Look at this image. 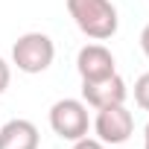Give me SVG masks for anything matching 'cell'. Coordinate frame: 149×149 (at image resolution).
I'll use <instances>...</instances> for the list:
<instances>
[{
    "instance_id": "7c38bea8",
    "label": "cell",
    "mask_w": 149,
    "mask_h": 149,
    "mask_svg": "<svg viewBox=\"0 0 149 149\" xmlns=\"http://www.w3.org/2000/svg\"><path fill=\"white\" fill-rule=\"evenodd\" d=\"M143 149H149V123H146V132H143Z\"/></svg>"
},
{
    "instance_id": "6da1fadb",
    "label": "cell",
    "mask_w": 149,
    "mask_h": 149,
    "mask_svg": "<svg viewBox=\"0 0 149 149\" xmlns=\"http://www.w3.org/2000/svg\"><path fill=\"white\" fill-rule=\"evenodd\" d=\"M67 12L76 21V26L94 41L111 38L120 24L111 0H67Z\"/></svg>"
},
{
    "instance_id": "3957f363",
    "label": "cell",
    "mask_w": 149,
    "mask_h": 149,
    "mask_svg": "<svg viewBox=\"0 0 149 149\" xmlns=\"http://www.w3.org/2000/svg\"><path fill=\"white\" fill-rule=\"evenodd\" d=\"M50 126H53V132L61 140H70V143L85 137L88 126H91L85 102H79V100H58L50 108Z\"/></svg>"
},
{
    "instance_id": "9c48e42d",
    "label": "cell",
    "mask_w": 149,
    "mask_h": 149,
    "mask_svg": "<svg viewBox=\"0 0 149 149\" xmlns=\"http://www.w3.org/2000/svg\"><path fill=\"white\" fill-rule=\"evenodd\" d=\"M73 149H105V143L85 134V137H79V140H73Z\"/></svg>"
},
{
    "instance_id": "277c9868",
    "label": "cell",
    "mask_w": 149,
    "mask_h": 149,
    "mask_svg": "<svg viewBox=\"0 0 149 149\" xmlns=\"http://www.w3.org/2000/svg\"><path fill=\"white\" fill-rule=\"evenodd\" d=\"M94 132L102 143H126L134 132V117L126 105H108V108H97V120H94Z\"/></svg>"
},
{
    "instance_id": "ba28073f",
    "label": "cell",
    "mask_w": 149,
    "mask_h": 149,
    "mask_svg": "<svg viewBox=\"0 0 149 149\" xmlns=\"http://www.w3.org/2000/svg\"><path fill=\"white\" fill-rule=\"evenodd\" d=\"M134 102L143 111H149V73H143V76L134 82Z\"/></svg>"
},
{
    "instance_id": "30bf717a",
    "label": "cell",
    "mask_w": 149,
    "mask_h": 149,
    "mask_svg": "<svg viewBox=\"0 0 149 149\" xmlns=\"http://www.w3.org/2000/svg\"><path fill=\"white\" fill-rule=\"evenodd\" d=\"M9 79H12V70H9V64L3 58H0V94L9 88Z\"/></svg>"
},
{
    "instance_id": "5b68a950",
    "label": "cell",
    "mask_w": 149,
    "mask_h": 149,
    "mask_svg": "<svg viewBox=\"0 0 149 149\" xmlns=\"http://www.w3.org/2000/svg\"><path fill=\"white\" fill-rule=\"evenodd\" d=\"M126 82L111 73L105 79H94V82H82V100L94 108H108V105H123L126 102Z\"/></svg>"
},
{
    "instance_id": "8fae6325",
    "label": "cell",
    "mask_w": 149,
    "mask_h": 149,
    "mask_svg": "<svg viewBox=\"0 0 149 149\" xmlns=\"http://www.w3.org/2000/svg\"><path fill=\"white\" fill-rule=\"evenodd\" d=\"M140 47H143V53H146V58H149V24H146L143 32H140Z\"/></svg>"
},
{
    "instance_id": "8992f818",
    "label": "cell",
    "mask_w": 149,
    "mask_h": 149,
    "mask_svg": "<svg viewBox=\"0 0 149 149\" xmlns=\"http://www.w3.org/2000/svg\"><path fill=\"white\" fill-rule=\"evenodd\" d=\"M76 70H79L82 82L105 79V76H111V73H117L114 56H111V50L102 47V44H88V47H82L79 56H76Z\"/></svg>"
},
{
    "instance_id": "52a82bcc",
    "label": "cell",
    "mask_w": 149,
    "mask_h": 149,
    "mask_svg": "<svg viewBox=\"0 0 149 149\" xmlns=\"http://www.w3.org/2000/svg\"><path fill=\"white\" fill-rule=\"evenodd\" d=\"M0 149H38V129L29 120H9L0 129Z\"/></svg>"
},
{
    "instance_id": "7a4b0ae2",
    "label": "cell",
    "mask_w": 149,
    "mask_h": 149,
    "mask_svg": "<svg viewBox=\"0 0 149 149\" xmlns=\"http://www.w3.org/2000/svg\"><path fill=\"white\" fill-rule=\"evenodd\" d=\"M56 58V44L44 32H26L12 47V61L24 73H44Z\"/></svg>"
}]
</instances>
